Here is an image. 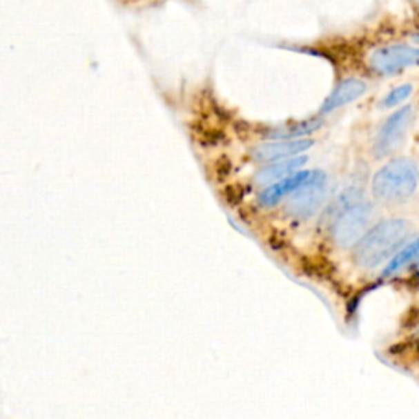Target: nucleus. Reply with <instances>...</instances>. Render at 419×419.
<instances>
[{"label": "nucleus", "mask_w": 419, "mask_h": 419, "mask_svg": "<svg viewBox=\"0 0 419 419\" xmlns=\"http://www.w3.org/2000/svg\"><path fill=\"white\" fill-rule=\"evenodd\" d=\"M411 233V224L403 218L383 220L357 241L352 251V259L359 267L375 269L390 261L403 248Z\"/></svg>", "instance_id": "1"}, {"label": "nucleus", "mask_w": 419, "mask_h": 419, "mask_svg": "<svg viewBox=\"0 0 419 419\" xmlns=\"http://www.w3.org/2000/svg\"><path fill=\"white\" fill-rule=\"evenodd\" d=\"M372 213V204L365 200L362 191L349 188L342 193L336 218L331 224V236L339 248H354L357 241L367 233Z\"/></svg>", "instance_id": "2"}, {"label": "nucleus", "mask_w": 419, "mask_h": 419, "mask_svg": "<svg viewBox=\"0 0 419 419\" xmlns=\"http://www.w3.org/2000/svg\"><path fill=\"white\" fill-rule=\"evenodd\" d=\"M418 187V167L411 159L396 157L377 170L372 179V193L387 204L405 202Z\"/></svg>", "instance_id": "3"}, {"label": "nucleus", "mask_w": 419, "mask_h": 419, "mask_svg": "<svg viewBox=\"0 0 419 419\" xmlns=\"http://www.w3.org/2000/svg\"><path fill=\"white\" fill-rule=\"evenodd\" d=\"M328 177L323 170H311L310 177L302 187H298L292 195L286 197V211L293 218H311L323 205L326 197Z\"/></svg>", "instance_id": "4"}, {"label": "nucleus", "mask_w": 419, "mask_h": 419, "mask_svg": "<svg viewBox=\"0 0 419 419\" xmlns=\"http://www.w3.org/2000/svg\"><path fill=\"white\" fill-rule=\"evenodd\" d=\"M413 121V108L407 105L396 110L383 121L373 143V154L377 157H385L401 146L408 135V128Z\"/></svg>", "instance_id": "5"}, {"label": "nucleus", "mask_w": 419, "mask_h": 419, "mask_svg": "<svg viewBox=\"0 0 419 419\" xmlns=\"http://www.w3.org/2000/svg\"><path fill=\"white\" fill-rule=\"evenodd\" d=\"M369 64L373 72L380 74V76H391V74L419 64V50L408 45L377 48L369 56Z\"/></svg>", "instance_id": "6"}, {"label": "nucleus", "mask_w": 419, "mask_h": 419, "mask_svg": "<svg viewBox=\"0 0 419 419\" xmlns=\"http://www.w3.org/2000/svg\"><path fill=\"white\" fill-rule=\"evenodd\" d=\"M313 146L310 138H295V139H272L269 143L257 144L253 149V157L259 162H275L282 159L300 156Z\"/></svg>", "instance_id": "7"}, {"label": "nucleus", "mask_w": 419, "mask_h": 419, "mask_svg": "<svg viewBox=\"0 0 419 419\" xmlns=\"http://www.w3.org/2000/svg\"><path fill=\"white\" fill-rule=\"evenodd\" d=\"M310 174L311 170L300 169L297 172H293V174L286 175V177L271 184L266 191L261 193L259 204H261L264 208H272V206L280 204L284 198L292 195L298 187H302V185L308 180V177H310Z\"/></svg>", "instance_id": "8"}, {"label": "nucleus", "mask_w": 419, "mask_h": 419, "mask_svg": "<svg viewBox=\"0 0 419 419\" xmlns=\"http://www.w3.org/2000/svg\"><path fill=\"white\" fill-rule=\"evenodd\" d=\"M365 92H367V84L364 81L355 77L344 79V81L339 82L338 86L334 87V90L326 97V100L320 108V113H331L334 112V110L344 107V105L355 102Z\"/></svg>", "instance_id": "9"}, {"label": "nucleus", "mask_w": 419, "mask_h": 419, "mask_svg": "<svg viewBox=\"0 0 419 419\" xmlns=\"http://www.w3.org/2000/svg\"><path fill=\"white\" fill-rule=\"evenodd\" d=\"M308 157L306 156H293L289 159H282V161H275V162H269V164L264 167L255 174L254 182L257 185H264V187H269V185L277 182V180L286 177V175L293 174L300 169H303V166L306 164Z\"/></svg>", "instance_id": "10"}, {"label": "nucleus", "mask_w": 419, "mask_h": 419, "mask_svg": "<svg viewBox=\"0 0 419 419\" xmlns=\"http://www.w3.org/2000/svg\"><path fill=\"white\" fill-rule=\"evenodd\" d=\"M321 126L320 118H311V120L292 123V125L279 126L275 130L269 131L267 136L272 139H295V138H305L306 135L316 131Z\"/></svg>", "instance_id": "11"}, {"label": "nucleus", "mask_w": 419, "mask_h": 419, "mask_svg": "<svg viewBox=\"0 0 419 419\" xmlns=\"http://www.w3.org/2000/svg\"><path fill=\"white\" fill-rule=\"evenodd\" d=\"M416 261H419V237L409 242V244L403 246V248L388 261L385 271H383V275H393V273L403 271L405 267H408L409 264Z\"/></svg>", "instance_id": "12"}, {"label": "nucleus", "mask_w": 419, "mask_h": 419, "mask_svg": "<svg viewBox=\"0 0 419 419\" xmlns=\"http://www.w3.org/2000/svg\"><path fill=\"white\" fill-rule=\"evenodd\" d=\"M411 94H413L411 84H403V86L395 87V89H391L390 92H388V94L385 95V99L382 100V107L383 108L396 107V105L403 104Z\"/></svg>", "instance_id": "13"}, {"label": "nucleus", "mask_w": 419, "mask_h": 419, "mask_svg": "<svg viewBox=\"0 0 419 419\" xmlns=\"http://www.w3.org/2000/svg\"><path fill=\"white\" fill-rule=\"evenodd\" d=\"M418 271H419V262H418Z\"/></svg>", "instance_id": "14"}]
</instances>
